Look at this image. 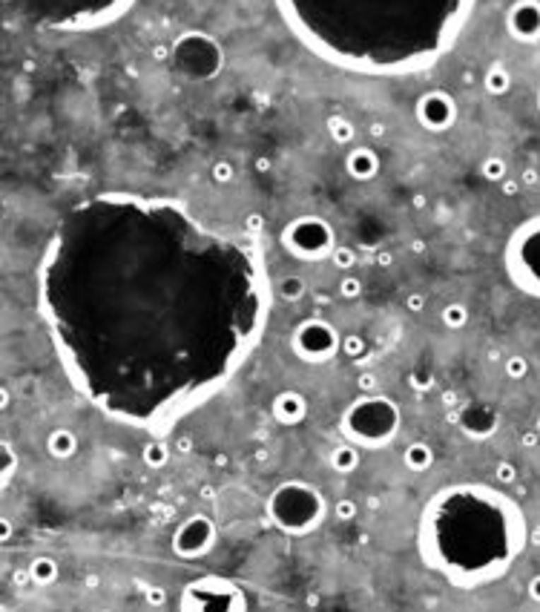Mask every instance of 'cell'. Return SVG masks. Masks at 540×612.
<instances>
[{"mask_svg": "<svg viewBox=\"0 0 540 612\" xmlns=\"http://www.w3.org/2000/svg\"><path fill=\"white\" fill-rule=\"evenodd\" d=\"M274 288L250 233L172 196L75 201L37 261V314L64 377L107 420L164 437L253 357Z\"/></svg>", "mask_w": 540, "mask_h": 612, "instance_id": "6da1fadb", "label": "cell"}, {"mask_svg": "<svg viewBox=\"0 0 540 612\" xmlns=\"http://www.w3.org/2000/svg\"><path fill=\"white\" fill-rule=\"evenodd\" d=\"M307 52L371 78L417 75L452 52L474 0H274Z\"/></svg>", "mask_w": 540, "mask_h": 612, "instance_id": "7a4b0ae2", "label": "cell"}, {"mask_svg": "<svg viewBox=\"0 0 540 612\" xmlns=\"http://www.w3.org/2000/svg\"><path fill=\"white\" fill-rule=\"evenodd\" d=\"M520 503L498 486L452 483L428 498L417 523L420 560L457 589L498 584L529 546Z\"/></svg>", "mask_w": 540, "mask_h": 612, "instance_id": "3957f363", "label": "cell"}, {"mask_svg": "<svg viewBox=\"0 0 540 612\" xmlns=\"http://www.w3.org/2000/svg\"><path fill=\"white\" fill-rule=\"evenodd\" d=\"M139 0H4L12 20L47 32H98L118 23Z\"/></svg>", "mask_w": 540, "mask_h": 612, "instance_id": "277c9868", "label": "cell"}, {"mask_svg": "<svg viewBox=\"0 0 540 612\" xmlns=\"http://www.w3.org/2000/svg\"><path fill=\"white\" fill-rule=\"evenodd\" d=\"M267 523L288 538H307L328 517L325 495L307 480H282L264 500Z\"/></svg>", "mask_w": 540, "mask_h": 612, "instance_id": "5b68a950", "label": "cell"}, {"mask_svg": "<svg viewBox=\"0 0 540 612\" xmlns=\"http://www.w3.org/2000/svg\"><path fill=\"white\" fill-rule=\"evenodd\" d=\"M402 414L399 406L385 397V394H359L339 417V431L348 443L377 452L394 443V437L399 434Z\"/></svg>", "mask_w": 540, "mask_h": 612, "instance_id": "8992f818", "label": "cell"}, {"mask_svg": "<svg viewBox=\"0 0 540 612\" xmlns=\"http://www.w3.org/2000/svg\"><path fill=\"white\" fill-rule=\"evenodd\" d=\"M503 271L520 293L540 299V216L526 218L509 233L503 247Z\"/></svg>", "mask_w": 540, "mask_h": 612, "instance_id": "52a82bcc", "label": "cell"}, {"mask_svg": "<svg viewBox=\"0 0 540 612\" xmlns=\"http://www.w3.org/2000/svg\"><path fill=\"white\" fill-rule=\"evenodd\" d=\"M170 64L184 81L204 83V81H213L221 75L224 64H228V55H224V47L210 32L187 29L172 40Z\"/></svg>", "mask_w": 540, "mask_h": 612, "instance_id": "ba28073f", "label": "cell"}, {"mask_svg": "<svg viewBox=\"0 0 540 612\" xmlns=\"http://www.w3.org/2000/svg\"><path fill=\"white\" fill-rule=\"evenodd\" d=\"M279 242L285 253L296 261H322L331 259L336 250V233L328 218L317 213H302L282 228Z\"/></svg>", "mask_w": 540, "mask_h": 612, "instance_id": "9c48e42d", "label": "cell"}, {"mask_svg": "<svg viewBox=\"0 0 540 612\" xmlns=\"http://www.w3.org/2000/svg\"><path fill=\"white\" fill-rule=\"evenodd\" d=\"M178 606L184 612H245L247 598L239 589V584L221 578V575H204L190 581L182 589Z\"/></svg>", "mask_w": 540, "mask_h": 612, "instance_id": "30bf717a", "label": "cell"}, {"mask_svg": "<svg viewBox=\"0 0 540 612\" xmlns=\"http://www.w3.org/2000/svg\"><path fill=\"white\" fill-rule=\"evenodd\" d=\"M290 348L293 354L307 363V365H325L336 354H342V334L319 317H307L302 319L293 334H290Z\"/></svg>", "mask_w": 540, "mask_h": 612, "instance_id": "8fae6325", "label": "cell"}, {"mask_svg": "<svg viewBox=\"0 0 540 612\" xmlns=\"http://www.w3.org/2000/svg\"><path fill=\"white\" fill-rule=\"evenodd\" d=\"M216 541H218V529H216L213 517L204 514V512H196V514L184 517V520L175 526L170 546H172V552H175L178 558L196 560V558H204V555L216 546Z\"/></svg>", "mask_w": 540, "mask_h": 612, "instance_id": "7c38bea8", "label": "cell"}, {"mask_svg": "<svg viewBox=\"0 0 540 612\" xmlns=\"http://www.w3.org/2000/svg\"><path fill=\"white\" fill-rule=\"evenodd\" d=\"M414 118L428 133H445L457 121V101L445 90H428L414 104Z\"/></svg>", "mask_w": 540, "mask_h": 612, "instance_id": "4fadbf2b", "label": "cell"}, {"mask_svg": "<svg viewBox=\"0 0 540 612\" xmlns=\"http://www.w3.org/2000/svg\"><path fill=\"white\" fill-rule=\"evenodd\" d=\"M506 32L520 43L540 40V0H515L506 12Z\"/></svg>", "mask_w": 540, "mask_h": 612, "instance_id": "5bb4252c", "label": "cell"}, {"mask_svg": "<svg viewBox=\"0 0 540 612\" xmlns=\"http://www.w3.org/2000/svg\"><path fill=\"white\" fill-rule=\"evenodd\" d=\"M457 425H460V431L469 437V440L483 443V440H488V437L498 434L500 417H498V411H494L491 406L471 403V406H466V408L457 414Z\"/></svg>", "mask_w": 540, "mask_h": 612, "instance_id": "9a60e30c", "label": "cell"}, {"mask_svg": "<svg viewBox=\"0 0 540 612\" xmlns=\"http://www.w3.org/2000/svg\"><path fill=\"white\" fill-rule=\"evenodd\" d=\"M270 414L279 425H299L305 417H307V400L302 391H293V388H285L274 397L270 403Z\"/></svg>", "mask_w": 540, "mask_h": 612, "instance_id": "2e32d148", "label": "cell"}, {"mask_svg": "<svg viewBox=\"0 0 540 612\" xmlns=\"http://www.w3.org/2000/svg\"><path fill=\"white\" fill-rule=\"evenodd\" d=\"M380 167H382V161H380L377 150L368 144H359L345 155V170L353 182H374L380 176Z\"/></svg>", "mask_w": 540, "mask_h": 612, "instance_id": "e0dca14e", "label": "cell"}, {"mask_svg": "<svg viewBox=\"0 0 540 612\" xmlns=\"http://www.w3.org/2000/svg\"><path fill=\"white\" fill-rule=\"evenodd\" d=\"M47 452H49V457L52 460H72L75 457V452H78V437H75V431H69V428H52L49 434H47Z\"/></svg>", "mask_w": 540, "mask_h": 612, "instance_id": "ac0fdd59", "label": "cell"}, {"mask_svg": "<svg viewBox=\"0 0 540 612\" xmlns=\"http://www.w3.org/2000/svg\"><path fill=\"white\" fill-rule=\"evenodd\" d=\"M402 463L409 466L411 471H428L431 463H434V449H431V443H425V440L409 443V446H405V452H402Z\"/></svg>", "mask_w": 540, "mask_h": 612, "instance_id": "d6986e66", "label": "cell"}, {"mask_svg": "<svg viewBox=\"0 0 540 612\" xmlns=\"http://www.w3.org/2000/svg\"><path fill=\"white\" fill-rule=\"evenodd\" d=\"M58 560L55 558H49V555H40V558H35L32 563H29V578L37 584V587H49V584H55L58 581Z\"/></svg>", "mask_w": 540, "mask_h": 612, "instance_id": "ffe728a7", "label": "cell"}, {"mask_svg": "<svg viewBox=\"0 0 540 612\" xmlns=\"http://www.w3.org/2000/svg\"><path fill=\"white\" fill-rule=\"evenodd\" d=\"M359 446H353V443H339L334 452H331V466H334V471H339V474H351V471H356L359 469Z\"/></svg>", "mask_w": 540, "mask_h": 612, "instance_id": "44dd1931", "label": "cell"}, {"mask_svg": "<svg viewBox=\"0 0 540 612\" xmlns=\"http://www.w3.org/2000/svg\"><path fill=\"white\" fill-rule=\"evenodd\" d=\"M471 319V311L466 308V302H445L442 311H440V322L448 331H463Z\"/></svg>", "mask_w": 540, "mask_h": 612, "instance_id": "7402d4cb", "label": "cell"}, {"mask_svg": "<svg viewBox=\"0 0 540 612\" xmlns=\"http://www.w3.org/2000/svg\"><path fill=\"white\" fill-rule=\"evenodd\" d=\"M325 129H328V136H331V141H336V144H351L353 139H356V124L348 118V115H328V121H325Z\"/></svg>", "mask_w": 540, "mask_h": 612, "instance_id": "603a6c76", "label": "cell"}, {"mask_svg": "<svg viewBox=\"0 0 540 612\" xmlns=\"http://www.w3.org/2000/svg\"><path fill=\"white\" fill-rule=\"evenodd\" d=\"M483 90L488 95H506L512 90V72L506 66H491L483 75Z\"/></svg>", "mask_w": 540, "mask_h": 612, "instance_id": "cb8c5ba5", "label": "cell"}, {"mask_svg": "<svg viewBox=\"0 0 540 612\" xmlns=\"http://www.w3.org/2000/svg\"><path fill=\"white\" fill-rule=\"evenodd\" d=\"M141 460L150 469H164L170 463V446L164 443V437H153V440H147V446L141 452Z\"/></svg>", "mask_w": 540, "mask_h": 612, "instance_id": "d4e9b609", "label": "cell"}, {"mask_svg": "<svg viewBox=\"0 0 540 612\" xmlns=\"http://www.w3.org/2000/svg\"><path fill=\"white\" fill-rule=\"evenodd\" d=\"M305 293H307V285H305V279L302 276H282L279 282H276V296L282 299V302H302L305 299Z\"/></svg>", "mask_w": 540, "mask_h": 612, "instance_id": "484cf974", "label": "cell"}, {"mask_svg": "<svg viewBox=\"0 0 540 612\" xmlns=\"http://www.w3.org/2000/svg\"><path fill=\"white\" fill-rule=\"evenodd\" d=\"M506 172H509V164L500 158V155H488L483 164H480V176L491 184H503L506 182Z\"/></svg>", "mask_w": 540, "mask_h": 612, "instance_id": "4316f807", "label": "cell"}, {"mask_svg": "<svg viewBox=\"0 0 540 612\" xmlns=\"http://www.w3.org/2000/svg\"><path fill=\"white\" fill-rule=\"evenodd\" d=\"M15 469H18V454H15L12 443L4 440V443H0V483H4V489H9Z\"/></svg>", "mask_w": 540, "mask_h": 612, "instance_id": "83f0119b", "label": "cell"}, {"mask_svg": "<svg viewBox=\"0 0 540 612\" xmlns=\"http://www.w3.org/2000/svg\"><path fill=\"white\" fill-rule=\"evenodd\" d=\"M365 348H368V342H365L363 334H345V336H342V354H345L348 360L365 357Z\"/></svg>", "mask_w": 540, "mask_h": 612, "instance_id": "f1b7e54d", "label": "cell"}, {"mask_svg": "<svg viewBox=\"0 0 540 612\" xmlns=\"http://www.w3.org/2000/svg\"><path fill=\"white\" fill-rule=\"evenodd\" d=\"M363 293H365V285H363V279H359V276H351V273H348V276L339 279V296H342V299L356 302Z\"/></svg>", "mask_w": 540, "mask_h": 612, "instance_id": "f546056e", "label": "cell"}, {"mask_svg": "<svg viewBox=\"0 0 540 612\" xmlns=\"http://www.w3.org/2000/svg\"><path fill=\"white\" fill-rule=\"evenodd\" d=\"M210 179H213V184H218V187L230 184V182L236 179V167H233L230 161H216V164L210 167Z\"/></svg>", "mask_w": 540, "mask_h": 612, "instance_id": "4dcf8cb0", "label": "cell"}, {"mask_svg": "<svg viewBox=\"0 0 540 612\" xmlns=\"http://www.w3.org/2000/svg\"><path fill=\"white\" fill-rule=\"evenodd\" d=\"M503 371H506V377H509V379H523V377L529 374V360H526V357H520V354H512V357H506V363H503Z\"/></svg>", "mask_w": 540, "mask_h": 612, "instance_id": "1f68e13d", "label": "cell"}, {"mask_svg": "<svg viewBox=\"0 0 540 612\" xmlns=\"http://www.w3.org/2000/svg\"><path fill=\"white\" fill-rule=\"evenodd\" d=\"M331 261H334V268H336V271H351L359 259H356V250H353V247H345V245H342V247L334 250Z\"/></svg>", "mask_w": 540, "mask_h": 612, "instance_id": "d6a6232c", "label": "cell"}, {"mask_svg": "<svg viewBox=\"0 0 540 612\" xmlns=\"http://www.w3.org/2000/svg\"><path fill=\"white\" fill-rule=\"evenodd\" d=\"M494 480H498V486H512L517 480V466L512 460H500L494 469Z\"/></svg>", "mask_w": 540, "mask_h": 612, "instance_id": "836d02e7", "label": "cell"}, {"mask_svg": "<svg viewBox=\"0 0 540 612\" xmlns=\"http://www.w3.org/2000/svg\"><path fill=\"white\" fill-rule=\"evenodd\" d=\"M409 385L417 391V394H425V391H431L434 388V377H431V371H411L409 374Z\"/></svg>", "mask_w": 540, "mask_h": 612, "instance_id": "e575fe53", "label": "cell"}, {"mask_svg": "<svg viewBox=\"0 0 540 612\" xmlns=\"http://www.w3.org/2000/svg\"><path fill=\"white\" fill-rule=\"evenodd\" d=\"M377 385H380V379H377V374L374 371H363L356 377V388H359V394H374L377 391Z\"/></svg>", "mask_w": 540, "mask_h": 612, "instance_id": "d590c367", "label": "cell"}, {"mask_svg": "<svg viewBox=\"0 0 540 612\" xmlns=\"http://www.w3.org/2000/svg\"><path fill=\"white\" fill-rule=\"evenodd\" d=\"M334 514H336L339 520H353V517L359 514V509H356L353 500H339V503L334 506Z\"/></svg>", "mask_w": 540, "mask_h": 612, "instance_id": "8d00e7d4", "label": "cell"}, {"mask_svg": "<svg viewBox=\"0 0 540 612\" xmlns=\"http://www.w3.org/2000/svg\"><path fill=\"white\" fill-rule=\"evenodd\" d=\"M262 228H264V218H262L259 213L247 216V222H245V230H247V233H253V236H256V233H259Z\"/></svg>", "mask_w": 540, "mask_h": 612, "instance_id": "74e56055", "label": "cell"}, {"mask_svg": "<svg viewBox=\"0 0 540 612\" xmlns=\"http://www.w3.org/2000/svg\"><path fill=\"white\" fill-rule=\"evenodd\" d=\"M405 308H409V311H414V314H420V311L425 308V299H423L420 293H411L409 299H405Z\"/></svg>", "mask_w": 540, "mask_h": 612, "instance_id": "f35d334b", "label": "cell"}, {"mask_svg": "<svg viewBox=\"0 0 540 612\" xmlns=\"http://www.w3.org/2000/svg\"><path fill=\"white\" fill-rule=\"evenodd\" d=\"M164 601H167V592H164V589H158V587L147 589V604H153V606H161Z\"/></svg>", "mask_w": 540, "mask_h": 612, "instance_id": "ab89813d", "label": "cell"}, {"mask_svg": "<svg viewBox=\"0 0 540 612\" xmlns=\"http://www.w3.org/2000/svg\"><path fill=\"white\" fill-rule=\"evenodd\" d=\"M526 592H529V598H532V601H537V604H540V575H534V578L529 581Z\"/></svg>", "mask_w": 540, "mask_h": 612, "instance_id": "60d3db41", "label": "cell"}, {"mask_svg": "<svg viewBox=\"0 0 540 612\" xmlns=\"http://www.w3.org/2000/svg\"><path fill=\"white\" fill-rule=\"evenodd\" d=\"M500 190H503V193H506V196H517V190H520V184H517V182H512V179H506V182H503V187H500Z\"/></svg>", "mask_w": 540, "mask_h": 612, "instance_id": "b9f144b4", "label": "cell"}, {"mask_svg": "<svg viewBox=\"0 0 540 612\" xmlns=\"http://www.w3.org/2000/svg\"><path fill=\"white\" fill-rule=\"evenodd\" d=\"M175 449H178V452H182V454H187V452L193 449V443H190V437H182V440H178V443H175Z\"/></svg>", "mask_w": 540, "mask_h": 612, "instance_id": "7bdbcfd3", "label": "cell"}, {"mask_svg": "<svg viewBox=\"0 0 540 612\" xmlns=\"http://www.w3.org/2000/svg\"><path fill=\"white\" fill-rule=\"evenodd\" d=\"M377 261H380V265H391L394 253H391V250H380V259H377Z\"/></svg>", "mask_w": 540, "mask_h": 612, "instance_id": "ee69618b", "label": "cell"}, {"mask_svg": "<svg viewBox=\"0 0 540 612\" xmlns=\"http://www.w3.org/2000/svg\"><path fill=\"white\" fill-rule=\"evenodd\" d=\"M537 440H540V434H537V431H534V434H526V437H523V446H534Z\"/></svg>", "mask_w": 540, "mask_h": 612, "instance_id": "f6af8a7d", "label": "cell"}, {"mask_svg": "<svg viewBox=\"0 0 540 612\" xmlns=\"http://www.w3.org/2000/svg\"><path fill=\"white\" fill-rule=\"evenodd\" d=\"M523 182H526V184H534V182H537V176H534V170H526V172H523Z\"/></svg>", "mask_w": 540, "mask_h": 612, "instance_id": "bcb514c9", "label": "cell"}, {"mask_svg": "<svg viewBox=\"0 0 540 612\" xmlns=\"http://www.w3.org/2000/svg\"><path fill=\"white\" fill-rule=\"evenodd\" d=\"M153 55H155V61H158V58H170V49H167V47H155Z\"/></svg>", "mask_w": 540, "mask_h": 612, "instance_id": "7dc6e473", "label": "cell"}, {"mask_svg": "<svg viewBox=\"0 0 540 612\" xmlns=\"http://www.w3.org/2000/svg\"><path fill=\"white\" fill-rule=\"evenodd\" d=\"M313 299H317V305H328V293H325V290H319V293L313 296Z\"/></svg>", "mask_w": 540, "mask_h": 612, "instance_id": "c3c4849f", "label": "cell"}, {"mask_svg": "<svg viewBox=\"0 0 540 612\" xmlns=\"http://www.w3.org/2000/svg\"><path fill=\"white\" fill-rule=\"evenodd\" d=\"M425 201H428L425 196H414V207H417V210H423V207H425Z\"/></svg>", "mask_w": 540, "mask_h": 612, "instance_id": "681fc988", "label": "cell"}, {"mask_svg": "<svg viewBox=\"0 0 540 612\" xmlns=\"http://www.w3.org/2000/svg\"><path fill=\"white\" fill-rule=\"evenodd\" d=\"M0 535H4V541H6L9 535H12V526H9V520H4V532H0Z\"/></svg>", "mask_w": 540, "mask_h": 612, "instance_id": "f907efd6", "label": "cell"}, {"mask_svg": "<svg viewBox=\"0 0 540 612\" xmlns=\"http://www.w3.org/2000/svg\"><path fill=\"white\" fill-rule=\"evenodd\" d=\"M256 167H259V170H262V172H264V170H267V167H270V161H267V158H259V161H256Z\"/></svg>", "mask_w": 540, "mask_h": 612, "instance_id": "816d5d0a", "label": "cell"}, {"mask_svg": "<svg viewBox=\"0 0 540 612\" xmlns=\"http://www.w3.org/2000/svg\"><path fill=\"white\" fill-rule=\"evenodd\" d=\"M537 434H540V417H537Z\"/></svg>", "mask_w": 540, "mask_h": 612, "instance_id": "f5cc1de1", "label": "cell"}, {"mask_svg": "<svg viewBox=\"0 0 540 612\" xmlns=\"http://www.w3.org/2000/svg\"><path fill=\"white\" fill-rule=\"evenodd\" d=\"M537 107H540V93H537Z\"/></svg>", "mask_w": 540, "mask_h": 612, "instance_id": "db71d44e", "label": "cell"}]
</instances>
